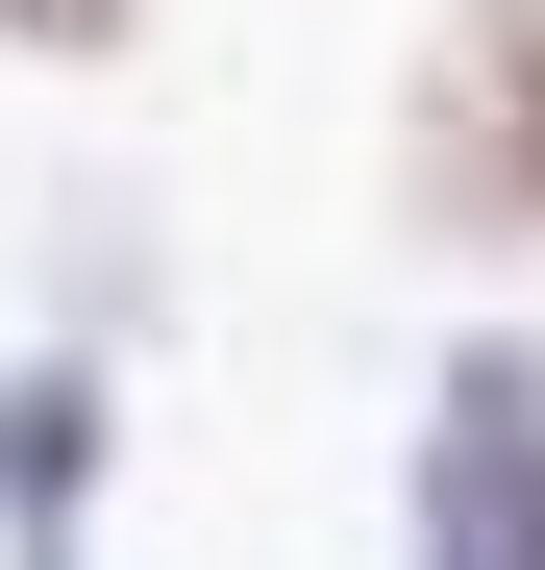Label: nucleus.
<instances>
[{"mask_svg": "<svg viewBox=\"0 0 545 570\" xmlns=\"http://www.w3.org/2000/svg\"><path fill=\"white\" fill-rule=\"evenodd\" d=\"M373 199H397L422 273H472V298L545 273V0H422V50L373 100Z\"/></svg>", "mask_w": 545, "mask_h": 570, "instance_id": "obj_1", "label": "nucleus"}, {"mask_svg": "<svg viewBox=\"0 0 545 570\" xmlns=\"http://www.w3.org/2000/svg\"><path fill=\"white\" fill-rule=\"evenodd\" d=\"M397 570H545V323L472 298L397 397Z\"/></svg>", "mask_w": 545, "mask_h": 570, "instance_id": "obj_2", "label": "nucleus"}, {"mask_svg": "<svg viewBox=\"0 0 545 570\" xmlns=\"http://www.w3.org/2000/svg\"><path fill=\"white\" fill-rule=\"evenodd\" d=\"M100 521H125V372L0 347V570H100Z\"/></svg>", "mask_w": 545, "mask_h": 570, "instance_id": "obj_3", "label": "nucleus"}, {"mask_svg": "<svg viewBox=\"0 0 545 570\" xmlns=\"http://www.w3.org/2000/svg\"><path fill=\"white\" fill-rule=\"evenodd\" d=\"M26 347H75V372L174 347V199H149V174H50V323Z\"/></svg>", "mask_w": 545, "mask_h": 570, "instance_id": "obj_4", "label": "nucleus"}, {"mask_svg": "<svg viewBox=\"0 0 545 570\" xmlns=\"http://www.w3.org/2000/svg\"><path fill=\"white\" fill-rule=\"evenodd\" d=\"M0 50H26V75H125V50H149V0H0Z\"/></svg>", "mask_w": 545, "mask_h": 570, "instance_id": "obj_5", "label": "nucleus"}]
</instances>
